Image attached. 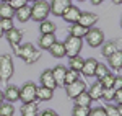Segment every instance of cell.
Instances as JSON below:
<instances>
[{
    "label": "cell",
    "mask_w": 122,
    "mask_h": 116,
    "mask_svg": "<svg viewBox=\"0 0 122 116\" xmlns=\"http://www.w3.org/2000/svg\"><path fill=\"white\" fill-rule=\"evenodd\" d=\"M116 90H119V88H122V75H116V78H114V85H112Z\"/></svg>",
    "instance_id": "cell-40"
},
{
    "label": "cell",
    "mask_w": 122,
    "mask_h": 116,
    "mask_svg": "<svg viewBox=\"0 0 122 116\" xmlns=\"http://www.w3.org/2000/svg\"><path fill=\"white\" fill-rule=\"evenodd\" d=\"M114 93H116V88L114 87H109V88H103V98L106 103H109V101H114Z\"/></svg>",
    "instance_id": "cell-32"
},
{
    "label": "cell",
    "mask_w": 122,
    "mask_h": 116,
    "mask_svg": "<svg viewBox=\"0 0 122 116\" xmlns=\"http://www.w3.org/2000/svg\"><path fill=\"white\" fill-rule=\"evenodd\" d=\"M98 66V61L94 57H88L85 59L83 62V67H81V74L85 77H94V69Z\"/></svg>",
    "instance_id": "cell-14"
},
{
    "label": "cell",
    "mask_w": 122,
    "mask_h": 116,
    "mask_svg": "<svg viewBox=\"0 0 122 116\" xmlns=\"http://www.w3.org/2000/svg\"><path fill=\"white\" fill-rule=\"evenodd\" d=\"M104 110H106V116H119V110L114 105H107Z\"/></svg>",
    "instance_id": "cell-37"
},
{
    "label": "cell",
    "mask_w": 122,
    "mask_h": 116,
    "mask_svg": "<svg viewBox=\"0 0 122 116\" xmlns=\"http://www.w3.org/2000/svg\"><path fill=\"white\" fill-rule=\"evenodd\" d=\"M36 83L34 82H26L23 83V87H20V100L23 103H31V101H36Z\"/></svg>",
    "instance_id": "cell-6"
},
{
    "label": "cell",
    "mask_w": 122,
    "mask_h": 116,
    "mask_svg": "<svg viewBox=\"0 0 122 116\" xmlns=\"http://www.w3.org/2000/svg\"><path fill=\"white\" fill-rule=\"evenodd\" d=\"M38 116H59V115H57L54 110H44V111H42V113H39Z\"/></svg>",
    "instance_id": "cell-41"
},
{
    "label": "cell",
    "mask_w": 122,
    "mask_h": 116,
    "mask_svg": "<svg viewBox=\"0 0 122 116\" xmlns=\"http://www.w3.org/2000/svg\"><path fill=\"white\" fill-rule=\"evenodd\" d=\"M78 74H80V72H75V70H72V69H67L64 85H67V83H72V82H75L76 78H80V75H78Z\"/></svg>",
    "instance_id": "cell-33"
},
{
    "label": "cell",
    "mask_w": 122,
    "mask_h": 116,
    "mask_svg": "<svg viewBox=\"0 0 122 116\" xmlns=\"http://www.w3.org/2000/svg\"><path fill=\"white\" fill-rule=\"evenodd\" d=\"M103 85H101V82L98 80V82H94L93 85L90 87V90H88V93H90V97H91V100H101V95H103Z\"/></svg>",
    "instance_id": "cell-24"
},
{
    "label": "cell",
    "mask_w": 122,
    "mask_h": 116,
    "mask_svg": "<svg viewBox=\"0 0 122 116\" xmlns=\"http://www.w3.org/2000/svg\"><path fill=\"white\" fill-rule=\"evenodd\" d=\"M98 20H99V17H98L96 13H91V11H81L76 23H80L81 26H86V28H91V26H94V25L98 23Z\"/></svg>",
    "instance_id": "cell-10"
},
{
    "label": "cell",
    "mask_w": 122,
    "mask_h": 116,
    "mask_svg": "<svg viewBox=\"0 0 122 116\" xmlns=\"http://www.w3.org/2000/svg\"><path fill=\"white\" fill-rule=\"evenodd\" d=\"M15 8L10 7L8 2H0V18H13Z\"/></svg>",
    "instance_id": "cell-25"
},
{
    "label": "cell",
    "mask_w": 122,
    "mask_h": 116,
    "mask_svg": "<svg viewBox=\"0 0 122 116\" xmlns=\"http://www.w3.org/2000/svg\"><path fill=\"white\" fill-rule=\"evenodd\" d=\"M3 34H5V33H3V29H2V26H0V38H2Z\"/></svg>",
    "instance_id": "cell-46"
},
{
    "label": "cell",
    "mask_w": 122,
    "mask_h": 116,
    "mask_svg": "<svg viewBox=\"0 0 122 116\" xmlns=\"http://www.w3.org/2000/svg\"><path fill=\"white\" fill-rule=\"evenodd\" d=\"M78 2H85V0H78Z\"/></svg>",
    "instance_id": "cell-50"
},
{
    "label": "cell",
    "mask_w": 122,
    "mask_h": 116,
    "mask_svg": "<svg viewBox=\"0 0 122 116\" xmlns=\"http://www.w3.org/2000/svg\"><path fill=\"white\" fill-rule=\"evenodd\" d=\"M21 116H38L39 115V110L36 101H31V103H23L21 106Z\"/></svg>",
    "instance_id": "cell-21"
},
{
    "label": "cell",
    "mask_w": 122,
    "mask_h": 116,
    "mask_svg": "<svg viewBox=\"0 0 122 116\" xmlns=\"http://www.w3.org/2000/svg\"><path fill=\"white\" fill-rule=\"evenodd\" d=\"M88 116H106V110L103 106H98V108H90V113Z\"/></svg>",
    "instance_id": "cell-36"
},
{
    "label": "cell",
    "mask_w": 122,
    "mask_h": 116,
    "mask_svg": "<svg viewBox=\"0 0 122 116\" xmlns=\"http://www.w3.org/2000/svg\"><path fill=\"white\" fill-rule=\"evenodd\" d=\"M90 113V106H81V105H75L72 110V116H88Z\"/></svg>",
    "instance_id": "cell-31"
},
{
    "label": "cell",
    "mask_w": 122,
    "mask_h": 116,
    "mask_svg": "<svg viewBox=\"0 0 122 116\" xmlns=\"http://www.w3.org/2000/svg\"><path fill=\"white\" fill-rule=\"evenodd\" d=\"M0 26H2V29H3V33L10 31L11 28H15L13 18H0Z\"/></svg>",
    "instance_id": "cell-35"
},
{
    "label": "cell",
    "mask_w": 122,
    "mask_h": 116,
    "mask_svg": "<svg viewBox=\"0 0 122 116\" xmlns=\"http://www.w3.org/2000/svg\"><path fill=\"white\" fill-rule=\"evenodd\" d=\"M114 78H116V75L109 72V74H106L99 82H101V85H103L104 88H109V87H112V85H114Z\"/></svg>",
    "instance_id": "cell-34"
},
{
    "label": "cell",
    "mask_w": 122,
    "mask_h": 116,
    "mask_svg": "<svg viewBox=\"0 0 122 116\" xmlns=\"http://www.w3.org/2000/svg\"><path fill=\"white\" fill-rule=\"evenodd\" d=\"M3 98L5 101H10V103H15L20 100V87L16 85H8L3 92Z\"/></svg>",
    "instance_id": "cell-15"
},
{
    "label": "cell",
    "mask_w": 122,
    "mask_h": 116,
    "mask_svg": "<svg viewBox=\"0 0 122 116\" xmlns=\"http://www.w3.org/2000/svg\"><path fill=\"white\" fill-rule=\"evenodd\" d=\"M83 39L88 43L90 48H99L104 43V33H103V29L91 26V28H88V33L85 34Z\"/></svg>",
    "instance_id": "cell-5"
},
{
    "label": "cell",
    "mask_w": 122,
    "mask_h": 116,
    "mask_svg": "<svg viewBox=\"0 0 122 116\" xmlns=\"http://www.w3.org/2000/svg\"><path fill=\"white\" fill-rule=\"evenodd\" d=\"M54 43H56V33L41 34V38H39V48L41 49H49Z\"/></svg>",
    "instance_id": "cell-22"
},
{
    "label": "cell",
    "mask_w": 122,
    "mask_h": 116,
    "mask_svg": "<svg viewBox=\"0 0 122 116\" xmlns=\"http://www.w3.org/2000/svg\"><path fill=\"white\" fill-rule=\"evenodd\" d=\"M15 115V106L10 101H2L0 103V116H13Z\"/></svg>",
    "instance_id": "cell-29"
},
{
    "label": "cell",
    "mask_w": 122,
    "mask_h": 116,
    "mask_svg": "<svg viewBox=\"0 0 122 116\" xmlns=\"http://www.w3.org/2000/svg\"><path fill=\"white\" fill-rule=\"evenodd\" d=\"M121 28H122V18H121Z\"/></svg>",
    "instance_id": "cell-48"
},
{
    "label": "cell",
    "mask_w": 122,
    "mask_h": 116,
    "mask_svg": "<svg viewBox=\"0 0 122 116\" xmlns=\"http://www.w3.org/2000/svg\"><path fill=\"white\" fill-rule=\"evenodd\" d=\"M51 70H52V75H54V78H56L57 85H64L65 74H67V67H65V66L59 64V66H56L54 69H51Z\"/></svg>",
    "instance_id": "cell-19"
},
{
    "label": "cell",
    "mask_w": 122,
    "mask_h": 116,
    "mask_svg": "<svg viewBox=\"0 0 122 116\" xmlns=\"http://www.w3.org/2000/svg\"><path fill=\"white\" fill-rule=\"evenodd\" d=\"M107 62H109V67L111 69L121 70L122 69V49H117L116 52H112V54L107 57Z\"/></svg>",
    "instance_id": "cell-17"
},
{
    "label": "cell",
    "mask_w": 122,
    "mask_h": 116,
    "mask_svg": "<svg viewBox=\"0 0 122 116\" xmlns=\"http://www.w3.org/2000/svg\"><path fill=\"white\" fill-rule=\"evenodd\" d=\"M65 87V93L68 98H75L76 95H80L81 92L86 90V82L81 80V78H76L75 82H72V83H67L64 85Z\"/></svg>",
    "instance_id": "cell-7"
},
{
    "label": "cell",
    "mask_w": 122,
    "mask_h": 116,
    "mask_svg": "<svg viewBox=\"0 0 122 116\" xmlns=\"http://www.w3.org/2000/svg\"><path fill=\"white\" fill-rule=\"evenodd\" d=\"M83 62L85 59L78 54V56H73V57H70V64H68V67L72 69V70H75V72H81V67H83Z\"/></svg>",
    "instance_id": "cell-27"
},
{
    "label": "cell",
    "mask_w": 122,
    "mask_h": 116,
    "mask_svg": "<svg viewBox=\"0 0 122 116\" xmlns=\"http://www.w3.org/2000/svg\"><path fill=\"white\" fill-rule=\"evenodd\" d=\"M41 85H44L47 88H52V90H56L59 85H57L56 78L52 75V70L51 69H46V70H42V74H41Z\"/></svg>",
    "instance_id": "cell-13"
},
{
    "label": "cell",
    "mask_w": 122,
    "mask_h": 116,
    "mask_svg": "<svg viewBox=\"0 0 122 116\" xmlns=\"http://www.w3.org/2000/svg\"><path fill=\"white\" fill-rule=\"evenodd\" d=\"M117 110H119V116H122V103H121V105H117Z\"/></svg>",
    "instance_id": "cell-43"
},
{
    "label": "cell",
    "mask_w": 122,
    "mask_h": 116,
    "mask_svg": "<svg viewBox=\"0 0 122 116\" xmlns=\"http://www.w3.org/2000/svg\"><path fill=\"white\" fill-rule=\"evenodd\" d=\"M51 13L56 17H62V13L67 10V7L72 5V0H51Z\"/></svg>",
    "instance_id": "cell-9"
},
{
    "label": "cell",
    "mask_w": 122,
    "mask_h": 116,
    "mask_svg": "<svg viewBox=\"0 0 122 116\" xmlns=\"http://www.w3.org/2000/svg\"><path fill=\"white\" fill-rule=\"evenodd\" d=\"M8 3H10V7L11 8H20V7H23V5H26L28 2L26 0H8Z\"/></svg>",
    "instance_id": "cell-38"
},
{
    "label": "cell",
    "mask_w": 122,
    "mask_h": 116,
    "mask_svg": "<svg viewBox=\"0 0 122 116\" xmlns=\"http://www.w3.org/2000/svg\"><path fill=\"white\" fill-rule=\"evenodd\" d=\"M49 15H51V5H49V2H46V0H36V2H33V5H31V20L41 23V21L47 20Z\"/></svg>",
    "instance_id": "cell-2"
},
{
    "label": "cell",
    "mask_w": 122,
    "mask_h": 116,
    "mask_svg": "<svg viewBox=\"0 0 122 116\" xmlns=\"http://www.w3.org/2000/svg\"><path fill=\"white\" fill-rule=\"evenodd\" d=\"M52 97H54V90L52 88H47L44 85H41L36 90V98L41 100V101H49V100H52Z\"/></svg>",
    "instance_id": "cell-20"
},
{
    "label": "cell",
    "mask_w": 122,
    "mask_h": 116,
    "mask_svg": "<svg viewBox=\"0 0 122 116\" xmlns=\"http://www.w3.org/2000/svg\"><path fill=\"white\" fill-rule=\"evenodd\" d=\"M57 26L52 23V21H49V20H44V21H41L39 23V31H41V34H47V33H56Z\"/></svg>",
    "instance_id": "cell-28"
},
{
    "label": "cell",
    "mask_w": 122,
    "mask_h": 116,
    "mask_svg": "<svg viewBox=\"0 0 122 116\" xmlns=\"http://www.w3.org/2000/svg\"><path fill=\"white\" fill-rule=\"evenodd\" d=\"M64 48H65V56H68V57L78 56L81 52V48H83V39L68 34L67 39L64 41Z\"/></svg>",
    "instance_id": "cell-4"
},
{
    "label": "cell",
    "mask_w": 122,
    "mask_h": 116,
    "mask_svg": "<svg viewBox=\"0 0 122 116\" xmlns=\"http://www.w3.org/2000/svg\"><path fill=\"white\" fill-rule=\"evenodd\" d=\"M73 101H75V105H81V106H90L91 105V97H90V93L85 90V92H81L80 95H76L75 98H73Z\"/></svg>",
    "instance_id": "cell-26"
},
{
    "label": "cell",
    "mask_w": 122,
    "mask_h": 116,
    "mask_svg": "<svg viewBox=\"0 0 122 116\" xmlns=\"http://www.w3.org/2000/svg\"><path fill=\"white\" fill-rule=\"evenodd\" d=\"M26 2H29V3H33V2H36V0H26Z\"/></svg>",
    "instance_id": "cell-47"
},
{
    "label": "cell",
    "mask_w": 122,
    "mask_h": 116,
    "mask_svg": "<svg viewBox=\"0 0 122 116\" xmlns=\"http://www.w3.org/2000/svg\"><path fill=\"white\" fill-rule=\"evenodd\" d=\"M90 2H91L93 5H99V3H103L104 0H90Z\"/></svg>",
    "instance_id": "cell-42"
},
{
    "label": "cell",
    "mask_w": 122,
    "mask_h": 116,
    "mask_svg": "<svg viewBox=\"0 0 122 116\" xmlns=\"http://www.w3.org/2000/svg\"><path fill=\"white\" fill-rule=\"evenodd\" d=\"M88 33V28L86 26H81L80 23H72V26L68 29V34H72V36H76V38H85V34Z\"/></svg>",
    "instance_id": "cell-23"
},
{
    "label": "cell",
    "mask_w": 122,
    "mask_h": 116,
    "mask_svg": "<svg viewBox=\"0 0 122 116\" xmlns=\"http://www.w3.org/2000/svg\"><path fill=\"white\" fill-rule=\"evenodd\" d=\"M0 2H8V0H0Z\"/></svg>",
    "instance_id": "cell-49"
},
{
    "label": "cell",
    "mask_w": 122,
    "mask_h": 116,
    "mask_svg": "<svg viewBox=\"0 0 122 116\" xmlns=\"http://www.w3.org/2000/svg\"><path fill=\"white\" fill-rule=\"evenodd\" d=\"M5 38H7L10 46L15 49V48H18L20 44H21V41H23V31H20L16 28H11L10 31L5 33Z\"/></svg>",
    "instance_id": "cell-11"
},
{
    "label": "cell",
    "mask_w": 122,
    "mask_h": 116,
    "mask_svg": "<svg viewBox=\"0 0 122 116\" xmlns=\"http://www.w3.org/2000/svg\"><path fill=\"white\" fill-rule=\"evenodd\" d=\"M2 101H5V98H3V92L0 90V103H2Z\"/></svg>",
    "instance_id": "cell-44"
},
{
    "label": "cell",
    "mask_w": 122,
    "mask_h": 116,
    "mask_svg": "<svg viewBox=\"0 0 122 116\" xmlns=\"http://www.w3.org/2000/svg\"><path fill=\"white\" fill-rule=\"evenodd\" d=\"M15 74L13 59L10 54H0V82H8Z\"/></svg>",
    "instance_id": "cell-3"
},
{
    "label": "cell",
    "mask_w": 122,
    "mask_h": 116,
    "mask_svg": "<svg viewBox=\"0 0 122 116\" xmlns=\"http://www.w3.org/2000/svg\"><path fill=\"white\" fill-rule=\"evenodd\" d=\"M114 3H116V5H122V0H112Z\"/></svg>",
    "instance_id": "cell-45"
},
{
    "label": "cell",
    "mask_w": 122,
    "mask_h": 116,
    "mask_svg": "<svg viewBox=\"0 0 122 116\" xmlns=\"http://www.w3.org/2000/svg\"><path fill=\"white\" fill-rule=\"evenodd\" d=\"M13 51L26 64H36L39 59H41V51L36 49L34 44H31V43H23V44H20L18 48H15Z\"/></svg>",
    "instance_id": "cell-1"
},
{
    "label": "cell",
    "mask_w": 122,
    "mask_h": 116,
    "mask_svg": "<svg viewBox=\"0 0 122 116\" xmlns=\"http://www.w3.org/2000/svg\"><path fill=\"white\" fill-rule=\"evenodd\" d=\"M111 70H109V67L106 66V64H103V62H98V66H96V69H94V77L98 78V80H101V78L106 75V74H109Z\"/></svg>",
    "instance_id": "cell-30"
},
{
    "label": "cell",
    "mask_w": 122,
    "mask_h": 116,
    "mask_svg": "<svg viewBox=\"0 0 122 116\" xmlns=\"http://www.w3.org/2000/svg\"><path fill=\"white\" fill-rule=\"evenodd\" d=\"M47 51L51 52L52 57H56V59L65 57V48H64V43H62V41H57V39H56V43L47 49Z\"/></svg>",
    "instance_id": "cell-18"
},
{
    "label": "cell",
    "mask_w": 122,
    "mask_h": 116,
    "mask_svg": "<svg viewBox=\"0 0 122 116\" xmlns=\"http://www.w3.org/2000/svg\"><path fill=\"white\" fill-rule=\"evenodd\" d=\"M80 13H81V10L75 7V5H70V7H67V10L62 13V18L65 20L67 23H76L78 21V17H80Z\"/></svg>",
    "instance_id": "cell-12"
},
{
    "label": "cell",
    "mask_w": 122,
    "mask_h": 116,
    "mask_svg": "<svg viewBox=\"0 0 122 116\" xmlns=\"http://www.w3.org/2000/svg\"><path fill=\"white\" fill-rule=\"evenodd\" d=\"M117 49H122V39H112V41H104L101 44V54L104 57H109Z\"/></svg>",
    "instance_id": "cell-8"
},
{
    "label": "cell",
    "mask_w": 122,
    "mask_h": 116,
    "mask_svg": "<svg viewBox=\"0 0 122 116\" xmlns=\"http://www.w3.org/2000/svg\"><path fill=\"white\" fill-rule=\"evenodd\" d=\"M114 101H116L117 105H121V103H122V88L116 90V93H114Z\"/></svg>",
    "instance_id": "cell-39"
},
{
    "label": "cell",
    "mask_w": 122,
    "mask_h": 116,
    "mask_svg": "<svg viewBox=\"0 0 122 116\" xmlns=\"http://www.w3.org/2000/svg\"><path fill=\"white\" fill-rule=\"evenodd\" d=\"M15 17H16V20H18L20 23H26V21H29V18H31V5H23V7H20V8L15 10Z\"/></svg>",
    "instance_id": "cell-16"
}]
</instances>
